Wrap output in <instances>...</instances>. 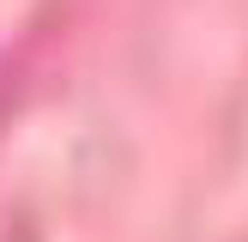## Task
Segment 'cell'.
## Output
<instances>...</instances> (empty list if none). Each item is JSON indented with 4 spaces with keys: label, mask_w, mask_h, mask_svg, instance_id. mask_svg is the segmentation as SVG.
<instances>
[{
    "label": "cell",
    "mask_w": 248,
    "mask_h": 242,
    "mask_svg": "<svg viewBox=\"0 0 248 242\" xmlns=\"http://www.w3.org/2000/svg\"><path fill=\"white\" fill-rule=\"evenodd\" d=\"M0 121H6V91H0Z\"/></svg>",
    "instance_id": "cell-1"
}]
</instances>
